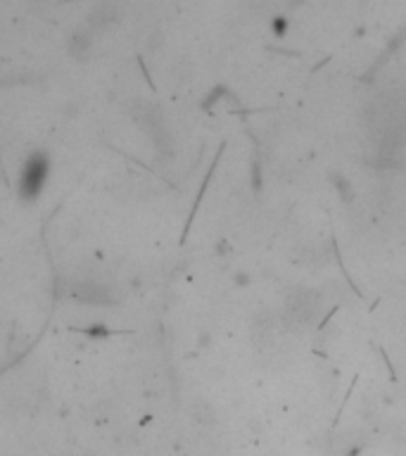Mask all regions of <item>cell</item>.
Here are the masks:
<instances>
[{
    "label": "cell",
    "instance_id": "1",
    "mask_svg": "<svg viewBox=\"0 0 406 456\" xmlns=\"http://www.w3.org/2000/svg\"><path fill=\"white\" fill-rule=\"evenodd\" d=\"M43 176H45V162L41 157H34L26 164L24 174H22V186L29 195H36V191L43 184Z\"/></svg>",
    "mask_w": 406,
    "mask_h": 456
},
{
    "label": "cell",
    "instance_id": "2",
    "mask_svg": "<svg viewBox=\"0 0 406 456\" xmlns=\"http://www.w3.org/2000/svg\"><path fill=\"white\" fill-rule=\"evenodd\" d=\"M193 414H195V419H198V421H207V419L212 421V416H214L212 407H207V404H195Z\"/></svg>",
    "mask_w": 406,
    "mask_h": 456
},
{
    "label": "cell",
    "instance_id": "3",
    "mask_svg": "<svg viewBox=\"0 0 406 456\" xmlns=\"http://www.w3.org/2000/svg\"><path fill=\"white\" fill-rule=\"evenodd\" d=\"M397 438H402V440H406V423L402 428H397Z\"/></svg>",
    "mask_w": 406,
    "mask_h": 456
}]
</instances>
